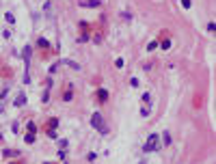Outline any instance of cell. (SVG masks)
<instances>
[{
  "instance_id": "1",
  "label": "cell",
  "mask_w": 216,
  "mask_h": 164,
  "mask_svg": "<svg viewBox=\"0 0 216 164\" xmlns=\"http://www.w3.org/2000/svg\"><path fill=\"white\" fill-rule=\"evenodd\" d=\"M158 149H160V140H158V134H151V136L147 138V143H145V149H143V151L151 153V151H158Z\"/></svg>"
},
{
  "instance_id": "2",
  "label": "cell",
  "mask_w": 216,
  "mask_h": 164,
  "mask_svg": "<svg viewBox=\"0 0 216 164\" xmlns=\"http://www.w3.org/2000/svg\"><path fill=\"white\" fill-rule=\"evenodd\" d=\"M91 125H93L95 130H100L102 134H106V132H108V127L104 125V119H102V114H100V112H95V114L91 117Z\"/></svg>"
},
{
  "instance_id": "3",
  "label": "cell",
  "mask_w": 216,
  "mask_h": 164,
  "mask_svg": "<svg viewBox=\"0 0 216 164\" xmlns=\"http://www.w3.org/2000/svg\"><path fill=\"white\" fill-rule=\"evenodd\" d=\"M82 7H97L100 5V0H84V2H80Z\"/></svg>"
},
{
  "instance_id": "4",
  "label": "cell",
  "mask_w": 216,
  "mask_h": 164,
  "mask_svg": "<svg viewBox=\"0 0 216 164\" xmlns=\"http://www.w3.org/2000/svg\"><path fill=\"white\" fill-rule=\"evenodd\" d=\"M24 104H26V95H22V93H19L17 99H15V106H24Z\"/></svg>"
},
{
  "instance_id": "5",
  "label": "cell",
  "mask_w": 216,
  "mask_h": 164,
  "mask_svg": "<svg viewBox=\"0 0 216 164\" xmlns=\"http://www.w3.org/2000/svg\"><path fill=\"white\" fill-rule=\"evenodd\" d=\"M162 134H164V136H162V143H164V145H171V134H169V132H162Z\"/></svg>"
},
{
  "instance_id": "6",
  "label": "cell",
  "mask_w": 216,
  "mask_h": 164,
  "mask_svg": "<svg viewBox=\"0 0 216 164\" xmlns=\"http://www.w3.org/2000/svg\"><path fill=\"white\" fill-rule=\"evenodd\" d=\"M97 97H100V102H106V97H108V93H106L104 89H100V93H97Z\"/></svg>"
},
{
  "instance_id": "7",
  "label": "cell",
  "mask_w": 216,
  "mask_h": 164,
  "mask_svg": "<svg viewBox=\"0 0 216 164\" xmlns=\"http://www.w3.org/2000/svg\"><path fill=\"white\" fill-rule=\"evenodd\" d=\"M65 65H69L71 69H80V65H78L76 61H65Z\"/></svg>"
},
{
  "instance_id": "8",
  "label": "cell",
  "mask_w": 216,
  "mask_h": 164,
  "mask_svg": "<svg viewBox=\"0 0 216 164\" xmlns=\"http://www.w3.org/2000/svg\"><path fill=\"white\" fill-rule=\"evenodd\" d=\"M5 17H7V22H9V24H15V17H13L11 13H5Z\"/></svg>"
},
{
  "instance_id": "9",
  "label": "cell",
  "mask_w": 216,
  "mask_h": 164,
  "mask_svg": "<svg viewBox=\"0 0 216 164\" xmlns=\"http://www.w3.org/2000/svg\"><path fill=\"white\" fill-rule=\"evenodd\" d=\"M39 45H41V48H50V43H48L45 39H39Z\"/></svg>"
},
{
  "instance_id": "10",
  "label": "cell",
  "mask_w": 216,
  "mask_h": 164,
  "mask_svg": "<svg viewBox=\"0 0 216 164\" xmlns=\"http://www.w3.org/2000/svg\"><path fill=\"white\" fill-rule=\"evenodd\" d=\"M24 140H26V143H33V140H35V134H26V138H24Z\"/></svg>"
},
{
  "instance_id": "11",
  "label": "cell",
  "mask_w": 216,
  "mask_h": 164,
  "mask_svg": "<svg viewBox=\"0 0 216 164\" xmlns=\"http://www.w3.org/2000/svg\"><path fill=\"white\" fill-rule=\"evenodd\" d=\"M151 99H149V93H145V95H143V104H149Z\"/></svg>"
},
{
  "instance_id": "12",
  "label": "cell",
  "mask_w": 216,
  "mask_h": 164,
  "mask_svg": "<svg viewBox=\"0 0 216 164\" xmlns=\"http://www.w3.org/2000/svg\"><path fill=\"white\" fill-rule=\"evenodd\" d=\"M156 48H158V43H156V41H151V43L147 45V50H156Z\"/></svg>"
},
{
  "instance_id": "13",
  "label": "cell",
  "mask_w": 216,
  "mask_h": 164,
  "mask_svg": "<svg viewBox=\"0 0 216 164\" xmlns=\"http://www.w3.org/2000/svg\"><path fill=\"white\" fill-rule=\"evenodd\" d=\"M182 5H184L186 9H190V0H182Z\"/></svg>"
},
{
  "instance_id": "14",
  "label": "cell",
  "mask_w": 216,
  "mask_h": 164,
  "mask_svg": "<svg viewBox=\"0 0 216 164\" xmlns=\"http://www.w3.org/2000/svg\"><path fill=\"white\" fill-rule=\"evenodd\" d=\"M138 164H145V162H138Z\"/></svg>"
}]
</instances>
